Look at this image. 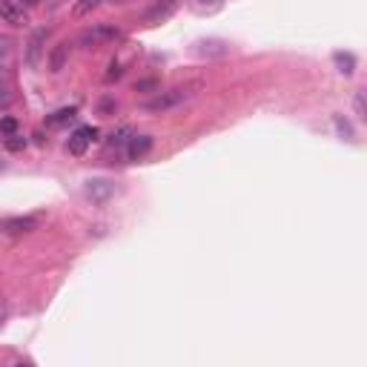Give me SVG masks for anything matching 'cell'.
Segmentation results:
<instances>
[{
    "mask_svg": "<svg viewBox=\"0 0 367 367\" xmlns=\"http://www.w3.org/2000/svg\"><path fill=\"white\" fill-rule=\"evenodd\" d=\"M201 83H187V86H175L169 92H158V98L146 100L144 109L146 112H167V109H175L178 104H184L187 98H193V90H198Z\"/></svg>",
    "mask_w": 367,
    "mask_h": 367,
    "instance_id": "1",
    "label": "cell"
},
{
    "mask_svg": "<svg viewBox=\"0 0 367 367\" xmlns=\"http://www.w3.org/2000/svg\"><path fill=\"white\" fill-rule=\"evenodd\" d=\"M118 38H121V29L107 26V23H98V26H92V29H86V32L78 38V46H83V49H98V46H107V43L118 40Z\"/></svg>",
    "mask_w": 367,
    "mask_h": 367,
    "instance_id": "2",
    "label": "cell"
},
{
    "mask_svg": "<svg viewBox=\"0 0 367 367\" xmlns=\"http://www.w3.org/2000/svg\"><path fill=\"white\" fill-rule=\"evenodd\" d=\"M175 9H178V0H155V3L141 14V21H144L146 26L164 23V21H169L172 14H175Z\"/></svg>",
    "mask_w": 367,
    "mask_h": 367,
    "instance_id": "3",
    "label": "cell"
},
{
    "mask_svg": "<svg viewBox=\"0 0 367 367\" xmlns=\"http://www.w3.org/2000/svg\"><path fill=\"white\" fill-rule=\"evenodd\" d=\"M95 138H98V129H95V126H81V129H75V132L69 135L66 150H69L72 155H83L86 146H90Z\"/></svg>",
    "mask_w": 367,
    "mask_h": 367,
    "instance_id": "4",
    "label": "cell"
},
{
    "mask_svg": "<svg viewBox=\"0 0 367 367\" xmlns=\"http://www.w3.org/2000/svg\"><path fill=\"white\" fill-rule=\"evenodd\" d=\"M0 18H3L6 23L23 26L26 23V12H23V6L14 3V0H0Z\"/></svg>",
    "mask_w": 367,
    "mask_h": 367,
    "instance_id": "5",
    "label": "cell"
},
{
    "mask_svg": "<svg viewBox=\"0 0 367 367\" xmlns=\"http://www.w3.org/2000/svg\"><path fill=\"white\" fill-rule=\"evenodd\" d=\"M43 43H46V29H38V32L32 35V40H29V49H26V64L32 66V69L40 64V52H43Z\"/></svg>",
    "mask_w": 367,
    "mask_h": 367,
    "instance_id": "6",
    "label": "cell"
},
{
    "mask_svg": "<svg viewBox=\"0 0 367 367\" xmlns=\"http://www.w3.org/2000/svg\"><path fill=\"white\" fill-rule=\"evenodd\" d=\"M150 150H152V138H150V135H132L129 144H126V155H129V161L144 158Z\"/></svg>",
    "mask_w": 367,
    "mask_h": 367,
    "instance_id": "7",
    "label": "cell"
},
{
    "mask_svg": "<svg viewBox=\"0 0 367 367\" xmlns=\"http://www.w3.org/2000/svg\"><path fill=\"white\" fill-rule=\"evenodd\" d=\"M35 227H38V218H6V221H0L3 232H32Z\"/></svg>",
    "mask_w": 367,
    "mask_h": 367,
    "instance_id": "8",
    "label": "cell"
},
{
    "mask_svg": "<svg viewBox=\"0 0 367 367\" xmlns=\"http://www.w3.org/2000/svg\"><path fill=\"white\" fill-rule=\"evenodd\" d=\"M75 115H78L75 107H64V109L46 115V126H64V124H69V121H75Z\"/></svg>",
    "mask_w": 367,
    "mask_h": 367,
    "instance_id": "9",
    "label": "cell"
},
{
    "mask_svg": "<svg viewBox=\"0 0 367 367\" xmlns=\"http://www.w3.org/2000/svg\"><path fill=\"white\" fill-rule=\"evenodd\" d=\"M14 61V40L9 35H0V69H9Z\"/></svg>",
    "mask_w": 367,
    "mask_h": 367,
    "instance_id": "10",
    "label": "cell"
},
{
    "mask_svg": "<svg viewBox=\"0 0 367 367\" xmlns=\"http://www.w3.org/2000/svg\"><path fill=\"white\" fill-rule=\"evenodd\" d=\"M66 55H69V43H57L55 52H52V57H49V69H52V72H61L64 64H66Z\"/></svg>",
    "mask_w": 367,
    "mask_h": 367,
    "instance_id": "11",
    "label": "cell"
},
{
    "mask_svg": "<svg viewBox=\"0 0 367 367\" xmlns=\"http://www.w3.org/2000/svg\"><path fill=\"white\" fill-rule=\"evenodd\" d=\"M100 3H104V0H78L75 9H72V14H75V18H83V14H90V12L98 9Z\"/></svg>",
    "mask_w": 367,
    "mask_h": 367,
    "instance_id": "12",
    "label": "cell"
},
{
    "mask_svg": "<svg viewBox=\"0 0 367 367\" xmlns=\"http://www.w3.org/2000/svg\"><path fill=\"white\" fill-rule=\"evenodd\" d=\"M336 64H339V72H344V75H353L356 57H353V55H342V52H336Z\"/></svg>",
    "mask_w": 367,
    "mask_h": 367,
    "instance_id": "13",
    "label": "cell"
},
{
    "mask_svg": "<svg viewBox=\"0 0 367 367\" xmlns=\"http://www.w3.org/2000/svg\"><path fill=\"white\" fill-rule=\"evenodd\" d=\"M23 146H26V138H23V135H18V132H14V135H6V150L21 152Z\"/></svg>",
    "mask_w": 367,
    "mask_h": 367,
    "instance_id": "14",
    "label": "cell"
},
{
    "mask_svg": "<svg viewBox=\"0 0 367 367\" xmlns=\"http://www.w3.org/2000/svg\"><path fill=\"white\" fill-rule=\"evenodd\" d=\"M129 138H132V129L124 126V129H118V132L112 135V146H124V144H129Z\"/></svg>",
    "mask_w": 367,
    "mask_h": 367,
    "instance_id": "15",
    "label": "cell"
},
{
    "mask_svg": "<svg viewBox=\"0 0 367 367\" xmlns=\"http://www.w3.org/2000/svg\"><path fill=\"white\" fill-rule=\"evenodd\" d=\"M0 132H3V135H14V132H18V121L3 118V121H0Z\"/></svg>",
    "mask_w": 367,
    "mask_h": 367,
    "instance_id": "16",
    "label": "cell"
},
{
    "mask_svg": "<svg viewBox=\"0 0 367 367\" xmlns=\"http://www.w3.org/2000/svg\"><path fill=\"white\" fill-rule=\"evenodd\" d=\"M121 72H124V69H121V64H112V66H109V72H107V81L121 78Z\"/></svg>",
    "mask_w": 367,
    "mask_h": 367,
    "instance_id": "17",
    "label": "cell"
},
{
    "mask_svg": "<svg viewBox=\"0 0 367 367\" xmlns=\"http://www.w3.org/2000/svg\"><path fill=\"white\" fill-rule=\"evenodd\" d=\"M356 115H359V118H364V95L362 92L356 95Z\"/></svg>",
    "mask_w": 367,
    "mask_h": 367,
    "instance_id": "18",
    "label": "cell"
},
{
    "mask_svg": "<svg viewBox=\"0 0 367 367\" xmlns=\"http://www.w3.org/2000/svg\"><path fill=\"white\" fill-rule=\"evenodd\" d=\"M6 104H12V95L6 90H0V107H6Z\"/></svg>",
    "mask_w": 367,
    "mask_h": 367,
    "instance_id": "19",
    "label": "cell"
},
{
    "mask_svg": "<svg viewBox=\"0 0 367 367\" xmlns=\"http://www.w3.org/2000/svg\"><path fill=\"white\" fill-rule=\"evenodd\" d=\"M23 3H26V6H40L43 0H23Z\"/></svg>",
    "mask_w": 367,
    "mask_h": 367,
    "instance_id": "20",
    "label": "cell"
},
{
    "mask_svg": "<svg viewBox=\"0 0 367 367\" xmlns=\"http://www.w3.org/2000/svg\"><path fill=\"white\" fill-rule=\"evenodd\" d=\"M3 316H6V307H3V304H0V318H3Z\"/></svg>",
    "mask_w": 367,
    "mask_h": 367,
    "instance_id": "21",
    "label": "cell"
}]
</instances>
